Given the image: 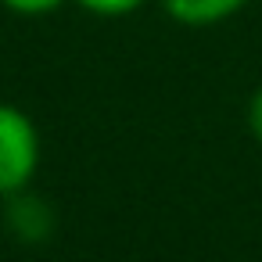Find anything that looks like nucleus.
Instances as JSON below:
<instances>
[{
    "label": "nucleus",
    "instance_id": "f257e3e1",
    "mask_svg": "<svg viewBox=\"0 0 262 262\" xmlns=\"http://www.w3.org/2000/svg\"><path fill=\"white\" fill-rule=\"evenodd\" d=\"M40 165V133L36 122L15 108L0 104V198L26 190Z\"/></svg>",
    "mask_w": 262,
    "mask_h": 262
},
{
    "label": "nucleus",
    "instance_id": "f03ea898",
    "mask_svg": "<svg viewBox=\"0 0 262 262\" xmlns=\"http://www.w3.org/2000/svg\"><path fill=\"white\" fill-rule=\"evenodd\" d=\"M162 4L183 26H215V22L233 18L251 0H162Z\"/></svg>",
    "mask_w": 262,
    "mask_h": 262
},
{
    "label": "nucleus",
    "instance_id": "7ed1b4c3",
    "mask_svg": "<svg viewBox=\"0 0 262 262\" xmlns=\"http://www.w3.org/2000/svg\"><path fill=\"white\" fill-rule=\"evenodd\" d=\"M11 226H15V233L22 237V241H40L43 233H47V226H51V215H47V205L40 201V198H33V194H26V190H18V194H11Z\"/></svg>",
    "mask_w": 262,
    "mask_h": 262
},
{
    "label": "nucleus",
    "instance_id": "20e7f679",
    "mask_svg": "<svg viewBox=\"0 0 262 262\" xmlns=\"http://www.w3.org/2000/svg\"><path fill=\"white\" fill-rule=\"evenodd\" d=\"M79 8H86L90 15H101V18H122V15H133L144 0H76Z\"/></svg>",
    "mask_w": 262,
    "mask_h": 262
},
{
    "label": "nucleus",
    "instance_id": "39448f33",
    "mask_svg": "<svg viewBox=\"0 0 262 262\" xmlns=\"http://www.w3.org/2000/svg\"><path fill=\"white\" fill-rule=\"evenodd\" d=\"M8 11H15V15H26V18H36V15H51V11H58L65 0H0Z\"/></svg>",
    "mask_w": 262,
    "mask_h": 262
},
{
    "label": "nucleus",
    "instance_id": "423d86ee",
    "mask_svg": "<svg viewBox=\"0 0 262 262\" xmlns=\"http://www.w3.org/2000/svg\"><path fill=\"white\" fill-rule=\"evenodd\" d=\"M248 129H251V137L262 144V86L251 94V101H248Z\"/></svg>",
    "mask_w": 262,
    "mask_h": 262
}]
</instances>
